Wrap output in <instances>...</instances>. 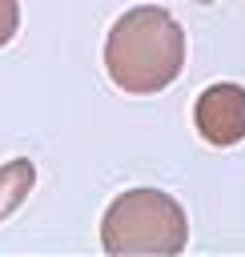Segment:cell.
<instances>
[{"instance_id":"cell-5","label":"cell","mask_w":245,"mask_h":257,"mask_svg":"<svg viewBox=\"0 0 245 257\" xmlns=\"http://www.w3.org/2000/svg\"><path fill=\"white\" fill-rule=\"evenodd\" d=\"M20 32V0H0V48Z\"/></svg>"},{"instance_id":"cell-3","label":"cell","mask_w":245,"mask_h":257,"mask_svg":"<svg viewBox=\"0 0 245 257\" xmlns=\"http://www.w3.org/2000/svg\"><path fill=\"white\" fill-rule=\"evenodd\" d=\"M193 124L217 149L241 145L245 141V88L241 84H229V80L209 84L197 96V104H193Z\"/></svg>"},{"instance_id":"cell-4","label":"cell","mask_w":245,"mask_h":257,"mask_svg":"<svg viewBox=\"0 0 245 257\" xmlns=\"http://www.w3.org/2000/svg\"><path fill=\"white\" fill-rule=\"evenodd\" d=\"M32 185H36V165L28 157H12L8 165H0V221L12 209H20V201L32 193Z\"/></svg>"},{"instance_id":"cell-2","label":"cell","mask_w":245,"mask_h":257,"mask_svg":"<svg viewBox=\"0 0 245 257\" xmlns=\"http://www.w3.org/2000/svg\"><path fill=\"white\" fill-rule=\"evenodd\" d=\"M100 245L112 257H177L189 245V217L181 201L161 189H129L104 209Z\"/></svg>"},{"instance_id":"cell-1","label":"cell","mask_w":245,"mask_h":257,"mask_svg":"<svg viewBox=\"0 0 245 257\" xmlns=\"http://www.w3.org/2000/svg\"><path fill=\"white\" fill-rule=\"evenodd\" d=\"M185 68V28L157 4L129 8L104 36V72L120 92L153 96Z\"/></svg>"}]
</instances>
